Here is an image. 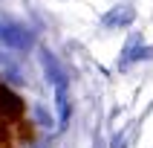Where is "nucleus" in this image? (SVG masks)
I'll return each instance as SVG.
<instances>
[{"mask_svg": "<svg viewBox=\"0 0 153 148\" xmlns=\"http://www.w3.org/2000/svg\"><path fill=\"white\" fill-rule=\"evenodd\" d=\"M145 58H153V47H139V38H136V41L130 44L127 50L121 52L119 67H121V70H127L130 64H136V61H145Z\"/></svg>", "mask_w": 153, "mask_h": 148, "instance_id": "obj_5", "label": "nucleus"}, {"mask_svg": "<svg viewBox=\"0 0 153 148\" xmlns=\"http://www.w3.org/2000/svg\"><path fill=\"white\" fill-rule=\"evenodd\" d=\"M127 145V131H119V134H116V139H113V145L110 148H124Z\"/></svg>", "mask_w": 153, "mask_h": 148, "instance_id": "obj_7", "label": "nucleus"}, {"mask_svg": "<svg viewBox=\"0 0 153 148\" xmlns=\"http://www.w3.org/2000/svg\"><path fill=\"white\" fill-rule=\"evenodd\" d=\"M23 113V102L6 84H0V119H17Z\"/></svg>", "mask_w": 153, "mask_h": 148, "instance_id": "obj_2", "label": "nucleus"}, {"mask_svg": "<svg viewBox=\"0 0 153 148\" xmlns=\"http://www.w3.org/2000/svg\"><path fill=\"white\" fill-rule=\"evenodd\" d=\"M0 44L15 47V50H26L32 44V35L26 29H20L17 23H0Z\"/></svg>", "mask_w": 153, "mask_h": 148, "instance_id": "obj_1", "label": "nucleus"}, {"mask_svg": "<svg viewBox=\"0 0 153 148\" xmlns=\"http://www.w3.org/2000/svg\"><path fill=\"white\" fill-rule=\"evenodd\" d=\"M41 58H43V70H46L49 81L55 84V90H67V76H64L61 64L55 61V55H52L49 50H41Z\"/></svg>", "mask_w": 153, "mask_h": 148, "instance_id": "obj_4", "label": "nucleus"}, {"mask_svg": "<svg viewBox=\"0 0 153 148\" xmlns=\"http://www.w3.org/2000/svg\"><path fill=\"white\" fill-rule=\"evenodd\" d=\"M35 113H38V119H41V125H46V128L52 125V119L46 116V110H43V107H35Z\"/></svg>", "mask_w": 153, "mask_h": 148, "instance_id": "obj_8", "label": "nucleus"}, {"mask_svg": "<svg viewBox=\"0 0 153 148\" xmlns=\"http://www.w3.org/2000/svg\"><path fill=\"white\" fill-rule=\"evenodd\" d=\"M55 102H58L61 125H67V119H69V99H67V90H55Z\"/></svg>", "mask_w": 153, "mask_h": 148, "instance_id": "obj_6", "label": "nucleus"}, {"mask_svg": "<svg viewBox=\"0 0 153 148\" xmlns=\"http://www.w3.org/2000/svg\"><path fill=\"white\" fill-rule=\"evenodd\" d=\"M133 17H136V12H133V6H116V9H110L107 15L101 17V23L107 26V29H121V26H130L133 23Z\"/></svg>", "mask_w": 153, "mask_h": 148, "instance_id": "obj_3", "label": "nucleus"}]
</instances>
